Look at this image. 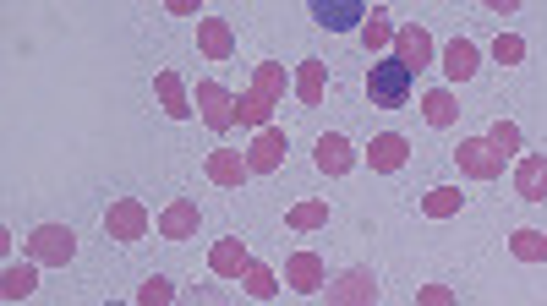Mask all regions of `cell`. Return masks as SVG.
Masks as SVG:
<instances>
[{
	"instance_id": "7a4b0ae2",
	"label": "cell",
	"mask_w": 547,
	"mask_h": 306,
	"mask_svg": "<svg viewBox=\"0 0 547 306\" xmlns=\"http://www.w3.org/2000/svg\"><path fill=\"white\" fill-rule=\"evenodd\" d=\"M28 257L39 268H66L77 257V235L72 225H33L28 230Z\"/></svg>"
},
{
	"instance_id": "cb8c5ba5",
	"label": "cell",
	"mask_w": 547,
	"mask_h": 306,
	"mask_svg": "<svg viewBox=\"0 0 547 306\" xmlns=\"http://www.w3.org/2000/svg\"><path fill=\"white\" fill-rule=\"evenodd\" d=\"M285 225L290 230H323V225H329V203H318V197H312V203H296L285 214Z\"/></svg>"
},
{
	"instance_id": "9c48e42d",
	"label": "cell",
	"mask_w": 547,
	"mask_h": 306,
	"mask_svg": "<svg viewBox=\"0 0 547 306\" xmlns=\"http://www.w3.org/2000/svg\"><path fill=\"white\" fill-rule=\"evenodd\" d=\"M394 61L411 66V72H422L427 61H433V33L422 28V22H411V28L394 33Z\"/></svg>"
},
{
	"instance_id": "ba28073f",
	"label": "cell",
	"mask_w": 547,
	"mask_h": 306,
	"mask_svg": "<svg viewBox=\"0 0 547 306\" xmlns=\"http://www.w3.org/2000/svg\"><path fill=\"white\" fill-rule=\"evenodd\" d=\"M285 153H290V137L279 132V126H263L258 137H252V148H247V164L258 175H269V170H279L285 164Z\"/></svg>"
},
{
	"instance_id": "484cf974",
	"label": "cell",
	"mask_w": 547,
	"mask_h": 306,
	"mask_svg": "<svg viewBox=\"0 0 547 306\" xmlns=\"http://www.w3.org/2000/svg\"><path fill=\"white\" fill-rule=\"evenodd\" d=\"M422 214H433V219L460 214V192H455V186H438V192H427V197H422Z\"/></svg>"
},
{
	"instance_id": "603a6c76",
	"label": "cell",
	"mask_w": 547,
	"mask_h": 306,
	"mask_svg": "<svg viewBox=\"0 0 547 306\" xmlns=\"http://www.w3.org/2000/svg\"><path fill=\"white\" fill-rule=\"evenodd\" d=\"M509 252H515L520 263H547V235L542 230H515L509 235Z\"/></svg>"
},
{
	"instance_id": "6da1fadb",
	"label": "cell",
	"mask_w": 547,
	"mask_h": 306,
	"mask_svg": "<svg viewBox=\"0 0 547 306\" xmlns=\"http://www.w3.org/2000/svg\"><path fill=\"white\" fill-rule=\"evenodd\" d=\"M411 88H416V72H411V66H400L394 55H389V61H372V72H367L372 104H383V110H400V104L411 99Z\"/></svg>"
},
{
	"instance_id": "d4e9b609",
	"label": "cell",
	"mask_w": 547,
	"mask_h": 306,
	"mask_svg": "<svg viewBox=\"0 0 547 306\" xmlns=\"http://www.w3.org/2000/svg\"><path fill=\"white\" fill-rule=\"evenodd\" d=\"M33 285H39V274H33V268H22V263H11V268H6V279H0V290H6V301H22V296H33Z\"/></svg>"
},
{
	"instance_id": "4fadbf2b",
	"label": "cell",
	"mask_w": 547,
	"mask_h": 306,
	"mask_svg": "<svg viewBox=\"0 0 547 306\" xmlns=\"http://www.w3.org/2000/svg\"><path fill=\"white\" fill-rule=\"evenodd\" d=\"M197 50L208 55V61H225L230 50H236V33H230L225 17H203L197 22Z\"/></svg>"
},
{
	"instance_id": "52a82bcc",
	"label": "cell",
	"mask_w": 547,
	"mask_h": 306,
	"mask_svg": "<svg viewBox=\"0 0 547 306\" xmlns=\"http://www.w3.org/2000/svg\"><path fill=\"white\" fill-rule=\"evenodd\" d=\"M312 17L329 33H351V28H367V0H312Z\"/></svg>"
},
{
	"instance_id": "4316f807",
	"label": "cell",
	"mask_w": 547,
	"mask_h": 306,
	"mask_svg": "<svg viewBox=\"0 0 547 306\" xmlns=\"http://www.w3.org/2000/svg\"><path fill=\"white\" fill-rule=\"evenodd\" d=\"M487 143L509 159V153H520V126L515 121H493V126H487Z\"/></svg>"
},
{
	"instance_id": "30bf717a",
	"label": "cell",
	"mask_w": 547,
	"mask_h": 306,
	"mask_svg": "<svg viewBox=\"0 0 547 306\" xmlns=\"http://www.w3.org/2000/svg\"><path fill=\"white\" fill-rule=\"evenodd\" d=\"M405 159H411V137H405V132H378V137L367 143V164H372L378 175L400 170Z\"/></svg>"
},
{
	"instance_id": "836d02e7",
	"label": "cell",
	"mask_w": 547,
	"mask_h": 306,
	"mask_svg": "<svg viewBox=\"0 0 547 306\" xmlns=\"http://www.w3.org/2000/svg\"><path fill=\"white\" fill-rule=\"evenodd\" d=\"M258 306H263V301H258Z\"/></svg>"
},
{
	"instance_id": "f546056e",
	"label": "cell",
	"mask_w": 547,
	"mask_h": 306,
	"mask_svg": "<svg viewBox=\"0 0 547 306\" xmlns=\"http://www.w3.org/2000/svg\"><path fill=\"white\" fill-rule=\"evenodd\" d=\"M383 44H394V28H389V11L372 6V17H367V50H383Z\"/></svg>"
},
{
	"instance_id": "d6a6232c",
	"label": "cell",
	"mask_w": 547,
	"mask_h": 306,
	"mask_svg": "<svg viewBox=\"0 0 547 306\" xmlns=\"http://www.w3.org/2000/svg\"><path fill=\"white\" fill-rule=\"evenodd\" d=\"M416 306H460V301H455V290H449V285H422V290H416Z\"/></svg>"
},
{
	"instance_id": "f1b7e54d",
	"label": "cell",
	"mask_w": 547,
	"mask_h": 306,
	"mask_svg": "<svg viewBox=\"0 0 547 306\" xmlns=\"http://www.w3.org/2000/svg\"><path fill=\"white\" fill-rule=\"evenodd\" d=\"M493 61H498V66H520V61H526V39H515V33H498V39H493Z\"/></svg>"
},
{
	"instance_id": "7c38bea8",
	"label": "cell",
	"mask_w": 547,
	"mask_h": 306,
	"mask_svg": "<svg viewBox=\"0 0 547 306\" xmlns=\"http://www.w3.org/2000/svg\"><path fill=\"white\" fill-rule=\"evenodd\" d=\"M351 159H356V153H351V143H345L340 132H323L318 148H312V164H318L323 175H345V170H351Z\"/></svg>"
},
{
	"instance_id": "ffe728a7",
	"label": "cell",
	"mask_w": 547,
	"mask_h": 306,
	"mask_svg": "<svg viewBox=\"0 0 547 306\" xmlns=\"http://www.w3.org/2000/svg\"><path fill=\"white\" fill-rule=\"evenodd\" d=\"M422 115H427L433 126H455V121H460V99H455L449 88H433V93L422 99Z\"/></svg>"
},
{
	"instance_id": "ac0fdd59",
	"label": "cell",
	"mask_w": 547,
	"mask_h": 306,
	"mask_svg": "<svg viewBox=\"0 0 547 306\" xmlns=\"http://www.w3.org/2000/svg\"><path fill=\"white\" fill-rule=\"evenodd\" d=\"M154 93H159V104H165L170 121H186V115H192V99H186V88H181L176 72H159L154 77Z\"/></svg>"
},
{
	"instance_id": "83f0119b",
	"label": "cell",
	"mask_w": 547,
	"mask_h": 306,
	"mask_svg": "<svg viewBox=\"0 0 547 306\" xmlns=\"http://www.w3.org/2000/svg\"><path fill=\"white\" fill-rule=\"evenodd\" d=\"M247 290H252V296H258V301H269L274 290H279L274 268H269V263H247Z\"/></svg>"
},
{
	"instance_id": "277c9868",
	"label": "cell",
	"mask_w": 547,
	"mask_h": 306,
	"mask_svg": "<svg viewBox=\"0 0 547 306\" xmlns=\"http://www.w3.org/2000/svg\"><path fill=\"white\" fill-rule=\"evenodd\" d=\"M329 306H378V274L372 268H345L329 285Z\"/></svg>"
},
{
	"instance_id": "2e32d148",
	"label": "cell",
	"mask_w": 547,
	"mask_h": 306,
	"mask_svg": "<svg viewBox=\"0 0 547 306\" xmlns=\"http://www.w3.org/2000/svg\"><path fill=\"white\" fill-rule=\"evenodd\" d=\"M285 279H290V290H301V296L323 290V257H318V252H296V257L285 263Z\"/></svg>"
},
{
	"instance_id": "8992f818",
	"label": "cell",
	"mask_w": 547,
	"mask_h": 306,
	"mask_svg": "<svg viewBox=\"0 0 547 306\" xmlns=\"http://www.w3.org/2000/svg\"><path fill=\"white\" fill-rule=\"evenodd\" d=\"M104 235H110V241H143V235H148L143 203H132V197L110 203V208H104Z\"/></svg>"
},
{
	"instance_id": "3957f363",
	"label": "cell",
	"mask_w": 547,
	"mask_h": 306,
	"mask_svg": "<svg viewBox=\"0 0 547 306\" xmlns=\"http://www.w3.org/2000/svg\"><path fill=\"white\" fill-rule=\"evenodd\" d=\"M455 164L471 175V181H498V175H504V153L487 143V137H465V143L455 148Z\"/></svg>"
},
{
	"instance_id": "1f68e13d",
	"label": "cell",
	"mask_w": 547,
	"mask_h": 306,
	"mask_svg": "<svg viewBox=\"0 0 547 306\" xmlns=\"http://www.w3.org/2000/svg\"><path fill=\"white\" fill-rule=\"evenodd\" d=\"M252 88H263V93H274V99H279V93H285V66H279V61H263Z\"/></svg>"
},
{
	"instance_id": "44dd1931",
	"label": "cell",
	"mask_w": 547,
	"mask_h": 306,
	"mask_svg": "<svg viewBox=\"0 0 547 306\" xmlns=\"http://www.w3.org/2000/svg\"><path fill=\"white\" fill-rule=\"evenodd\" d=\"M274 93H263V88H252L247 93V99H241L236 104V126H258V132H263V121H269V110H274Z\"/></svg>"
},
{
	"instance_id": "e0dca14e",
	"label": "cell",
	"mask_w": 547,
	"mask_h": 306,
	"mask_svg": "<svg viewBox=\"0 0 547 306\" xmlns=\"http://www.w3.org/2000/svg\"><path fill=\"white\" fill-rule=\"evenodd\" d=\"M515 192L526 197V203H542V197H547V159H542V153L520 159V170H515Z\"/></svg>"
},
{
	"instance_id": "d6986e66",
	"label": "cell",
	"mask_w": 547,
	"mask_h": 306,
	"mask_svg": "<svg viewBox=\"0 0 547 306\" xmlns=\"http://www.w3.org/2000/svg\"><path fill=\"white\" fill-rule=\"evenodd\" d=\"M444 66H449V77L455 82H465V77H476V66H482V55H476V44L465 39H449V50H444Z\"/></svg>"
},
{
	"instance_id": "4dcf8cb0",
	"label": "cell",
	"mask_w": 547,
	"mask_h": 306,
	"mask_svg": "<svg viewBox=\"0 0 547 306\" xmlns=\"http://www.w3.org/2000/svg\"><path fill=\"white\" fill-rule=\"evenodd\" d=\"M170 301H176V285H170V279H159V274L137 290V306H170Z\"/></svg>"
},
{
	"instance_id": "5bb4252c",
	"label": "cell",
	"mask_w": 547,
	"mask_h": 306,
	"mask_svg": "<svg viewBox=\"0 0 547 306\" xmlns=\"http://www.w3.org/2000/svg\"><path fill=\"white\" fill-rule=\"evenodd\" d=\"M247 170H252V164L241 159L236 148H214V153H208V181H214V186H225V192H230V186H241V181H247Z\"/></svg>"
},
{
	"instance_id": "9a60e30c",
	"label": "cell",
	"mask_w": 547,
	"mask_h": 306,
	"mask_svg": "<svg viewBox=\"0 0 547 306\" xmlns=\"http://www.w3.org/2000/svg\"><path fill=\"white\" fill-rule=\"evenodd\" d=\"M247 263H252V257H247V246H241L236 235L214 241V252H208V268H214L219 279H241V274H247Z\"/></svg>"
},
{
	"instance_id": "8fae6325",
	"label": "cell",
	"mask_w": 547,
	"mask_h": 306,
	"mask_svg": "<svg viewBox=\"0 0 547 306\" xmlns=\"http://www.w3.org/2000/svg\"><path fill=\"white\" fill-rule=\"evenodd\" d=\"M197 225H203V208H197L192 197H176V203L159 214V235H165V241H192Z\"/></svg>"
},
{
	"instance_id": "5b68a950",
	"label": "cell",
	"mask_w": 547,
	"mask_h": 306,
	"mask_svg": "<svg viewBox=\"0 0 547 306\" xmlns=\"http://www.w3.org/2000/svg\"><path fill=\"white\" fill-rule=\"evenodd\" d=\"M197 110H203L208 132H230L236 126V99L225 82H197Z\"/></svg>"
},
{
	"instance_id": "7402d4cb",
	"label": "cell",
	"mask_w": 547,
	"mask_h": 306,
	"mask_svg": "<svg viewBox=\"0 0 547 306\" xmlns=\"http://www.w3.org/2000/svg\"><path fill=\"white\" fill-rule=\"evenodd\" d=\"M323 82H329L323 61H301V66H296V99H301V104H318V99H323Z\"/></svg>"
}]
</instances>
